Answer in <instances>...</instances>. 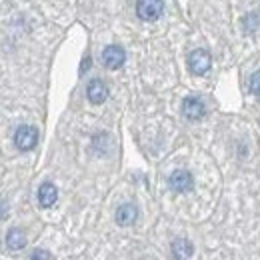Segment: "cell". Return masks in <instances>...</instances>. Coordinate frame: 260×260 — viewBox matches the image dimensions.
I'll use <instances>...</instances> for the list:
<instances>
[{
	"mask_svg": "<svg viewBox=\"0 0 260 260\" xmlns=\"http://www.w3.org/2000/svg\"><path fill=\"white\" fill-rule=\"evenodd\" d=\"M56 198H58V190H56V186H54L52 182H44V184H40V188H38V204H40L42 208H50V206H54Z\"/></svg>",
	"mask_w": 260,
	"mask_h": 260,
	"instance_id": "ba28073f",
	"label": "cell"
},
{
	"mask_svg": "<svg viewBox=\"0 0 260 260\" xmlns=\"http://www.w3.org/2000/svg\"><path fill=\"white\" fill-rule=\"evenodd\" d=\"M2 212H4V206H2V204H0V216H2Z\"/></svg>",
	"mask_w": 260,
	"mask_h": 260,
	"instance_id": "2e32d148",
	"label": "cell"
},
{
	"mask_svg": "<svg viewBox=\"0 0 260 260\" xmlns=\"http://www.w3.org/2000/svg\"><path fill=\"white\" fill-rule=\"evenodd\" d=\"M164 12V0H136V14L140 20H158Z\"/></svg>",
	"mask_w": 260,
	"mask_h": 260,
	"instance_id": "6da1fadb",
	"label": "cell"
},
{
	"mask_svg": "<svg viewBox=\"0 0 260 260\" xmlns=\"http://www.w3.org/2000/svg\"><path fill=\"white\" fill-rule=\"evenodd\" d=\"M248 88H250V92H252L254 96H260V70H256V72L250 76Z\"/></svg>",
	"mask_w": 260,
	"mask_h": 260,
	"instance_id": "4fadbf2b",
	"label": "cell"
},
{
	"mask_svg": "<svg viewBox=\"0 0 260 260\" xmlns=\"http://www.w3.org/2000/svg\"><path fill=\"white\" fill-rule=\"evenodd\" d=\"M30 260H50V254L46 250H34Z\"/></svg>",
	"mask_w": 260,
	"mask_h": 260,
	"instance_id": "5bb4252c",
	"label": "cell"
},
{
	"mask_svg": "<svg viewBox=\"0 0 260 260\" xmlns=\"http://www.w3.org/2000/svg\"><path fill=\"white\" fill-rule=\"evenodd\" d=\"M210 64H212V58H210V54H208V50H202V48H196L190 52V56H188V68H190V72L192 74H204V72H208L210 70Z\"/></svg>",
	"mask_w": 260,
	"mask_h": 260,
	"instance_id": "3957f363",
	"label": "cell"
},
{
	"mask_svg": "<svg viewBox=\"0 0 260 260\" xmlns=\"http://www.w3.org/2000/svg\"><path fill=\"white\" fill-rule=\"evenodd\" d=\"M86 96H88V100L92 104H102L108 98V88H106V84L100 78H94L86 86Z\"/></svg>",
	"mask_w": 260,
	"mask_h": 260,
	"instance_id": "52a82bcc",
	"label": "cell"
},
{
	"mask_svg": "<svg viewBox=\"0 0 260 260\" xmlns=\"http://www.w3.org/2000/svg\"><path fill=\"white\" fill-rule=\"evenodd\" d=\"M6 246H8L10 250H22V248L26 246V236H24V232H22L20 228L8 230V234H6Z\"/></svg>",
	"mask_w": 260,
	"mask_h": 260,
	"instance_id": "8fae6325",
	"label": "cell"
},
{
	"mask_svg": "<svg viewBox=\"0 0 260 260\" xmlns=\"http://www.w3.org/2000/svg\"><path fill=\"white\" fill-rule=\"evenodd\" d=\"M170 248H172V254H174L176 260H188L194 254V246H192V242L186 240V238H176Z\"/></svg>",
	"mask_w": 260,
	"mask_h": 260,
	"instance_id": "30bf717a",
	"label": "cell"
},
{
	"mask_svg": "<svg viewBox=\"0 0 260 260\" xmlns=\"http://www.w3.org/2000/svg\"><path fill=\"white\" fill-rule=\"evenodd\" d=\"M260 30V14L258 12H250L244 16V32L254 34Z\"/></svg>",
	"mask_w": 260,
	"mask_h": 260,
	"instance_id": "7c38bea8",
	"label": "cell"
},
{
	"mask_svg": "<svg viewBox=\"0 0 260 260\" xmlns=\"http://www.w3.org/2000/svg\"><path fill=\"white\" fill-rule=\"evenodd\" d=\"M38 142V130L34 126H28V124H22L18 126L16 132H14V144L18 150L26 152V150H32Z\"/></svg>",
	"mask_w": 260,
	"mask_h": 260,
	"instance_id": "7a4b0ae2",
	"label": "cell"
},
{
	"mask_svg": "<svg viewBox=\"0 0 260 260\" xmlns=\"http://www.w3.org/2000/svg\"><path fill=\"white\" fill-rule=\"evenodd\" d=\"M136 218H138V208H136L134 204L126 202V204L118 206V210H116V222H118L120 226H130V224H134Z\"/></svg>",
	"mask_w": 260,
	"mask_h": 260,
	"instance_id": "9c48e42d",
	"label": "cell"
},
{
	"mask_svg": "<svg viewBox=\"0 0 260 260\" xmlns=\"http://www.w3.org/2000/svg\"><path fill=\"white\" fill-rule=\"evenodd\" d=\"M182 114L188 118V120H200L204 114H206V108L202 104V100L196 96L184 98L182 102Z\"/></svg>",
	"mask_w": 260,
	"mask_h": 260,
	"instance_id": "8992f818",
	"label": "cell"
},
{
	"mask_svg": "<svg viewBox=\"0 0 260 260\" xmlns=\"http://www.w3.org/2000/svg\"><path fill=\"white\" fill-rule=\"evenodd\" d=\"M90 64H92V58H90V56H86V58L82 60V66H80V74H84V72L88 70V66H90Z\"/></svg>",
	"mask_w": 260,
	"mask_h": 260,
	"instance_id": "9a60e30c",
	"label": "cell"
},
{
	"mask_svg": "<svg viewBox=\"0 0 260 260\" xmlns=\"http://www.w3.org/2000/svg\"><path fill=\"white\" fill-rule=\"evenodd\" d=\"M124 60H126V52L118 44H110V46H106L102 50V62L110 70H118L120 66L124 64Z\"/></svg>",
	"mask_w": 260,
	"mask_h": 260,
	"instance_id": "277c9868",
	"label": "cell"
},
{
	"mask_svg": "<svg viewBox=\"0 0 260 260\" xmlns=\"http://www.w3.org/2000/svg\"><path fill=\"white\" fill-rule=\"evenodd\" d=\"M168 184L176 192H188L194 186V178H192V174L188 170H174L170 174V178H168Z\"/></svg>",
	"mask_w": 260,
	"mask_h": 260,
	"instance_id": "5b68a950",
	"label": "cell"
}]
</instances>
